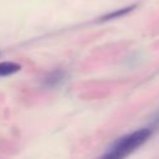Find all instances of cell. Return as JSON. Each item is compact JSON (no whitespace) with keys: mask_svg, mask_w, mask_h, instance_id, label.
<instances>
[{"mask_svg":"<svg viewBox=\"0 0 159 159\" xmlns=\"http://www.w3.org/2000/svg\"><path fill=\"white\" fill-rule=\"evenodd\" d=\"M150 135H152V130L149 128L137 129L129 134H125L118 138L112 144V147L104 154V158H114V159L124 158L132 152H134L138 147L143 145L149 139Z\"/></svg>","mask_w":159,"mask_h":159,"instance_id":"6da1fadb","label":"cell"},{"mask_svg":"<svg viewBox=\"0 0 159 159\" xmlns=\"http://www.w3.org/2000/svg\"><path fill=\"white\" fill-rule=\"evenodd\" d=\"M66 78V73L63 71H55L52 73H50L46 78H45V86L53 88V87H58L65 82Z\"/></svg>","mask_w":159,"mask_h":159,"instance_id":"7a4b0ae2","label":"cell"},{"mask_svg":"<svg viewBox=\"0 0 159 159\" xmlns=\"http://www.w3.org/2000/svg\"><path fill=\"white\" fill-rule=\"evenodd\" d=\"M21 70V65L16 63V62H0V77H6V76H11L16 72H19Z\"/></svg>","mask_w":159,"mask_h":159,"instance_id":"3957f363","label":"cell"},{"mask_svg":"<svg viewBox=\"0 0 159 159\" xmlns=\"http://www.w3.org/2000/svg\"><path fill=\"white\" fill-rule=\"evenodd\" d=\"M133 7H134V6L125 7V9H122V10H119V11H114V12H112V14H108V15H107V16H104L103 19H104V20H107V19H113V17H116V16H122V15H124V14L129 12Z\"/></svg>","mask_w":159,"mask_h":159,"instance_id":"277c9868","label":"cell"}]
</instances>
